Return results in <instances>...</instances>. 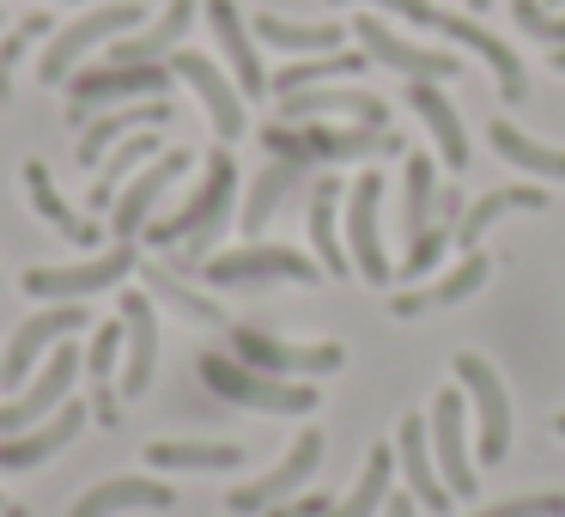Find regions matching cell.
Listing matches in <instances>:
<instances>
[{
    "label": "cell",
    "mask_w": 565,
    "mask_h": 517,
    "mask_svg": "<svg viewBox=\"0 0 565 517\" xmlns=\"http://www.w3.org/2000/svg\"><path fill=\"white\" fill-rule=\"evenodd\" d=\"M390 493H395V444H377V451L365 456V468H359L353 493H347L329 517H377L383 505H390Z\"/></svg>",
    "instance_id": "34"
},
{
    "label": "cell",
    "mask_w": 565,
    "mask_h": 517,
    "mask_svg": "<svg viewBox=\"0 0 565 517\" xmlns=\"http://www.w3.org/2000/svg\"><path fill=\"white\" fill-rule=\"evenodd\" d=\"M353 38H359V50H365L371 62L395 67L402 80H456L462 74V62H456L450 50H419V43H407L402 31H390L383 19H371V13L353 25Z\"/></svg>",
    "instance_id": "14"
},
{
    "label": "cell",
    "mask_w": 565,
    "mask_h": 517,
    "mask_svg": "<svg viewBox=\"0 0 565 517\" xmlns=\"http://www.w3.org/2000/svg\"><path fill=\"white\" fill-rule=\"evenodd\" d=\"M189 19H195V0H171V7L159 13V25L135 31V38H116L104 62H116V67H152V62H164V55L183 43Z\"/></svg>",
    "instance_id": "27"
},
{
    "label": "cell",
    "mask_w": 565,
    "mask_h": 517,
    "mask_svg": "<svg viewBox=\"0 0 565 517\" xmlns=\"http://www.w3.org/2000/svg\"><path fill=\"white\" fill-rule=\"evenodd\" d=\"M189 171V152H159V159L147 165V171H135L122 183V196H116V213H110V232L122 238V244H135L140 232L152 225V213H159V201H164V189L177 183V177Z\"/></svg>",
    "instance_id": "15"
},
{
    "label": "cell",
    "mask_w": 565,
    "mask_h": 517,
    "mask_svg": "<svg viewBox=\"0 0 565 517\" xmlns=\"http://www.w3.org/2000/svg\"><path fill=\"white\" fill-rule=\"evenodd\" d=\"M86 323H92L86 305H50V310H38L31 323H19L13 347H7V359H0V383H7V390H25L31 366H38L43 354H55L67 335H79Z\"/></svg>",
    "instance_id": "10"
},
{
    "label": "cell",
    "mask_w": 565,
    "mask_h": 517,
    "mask_svg": "<svg viewBox=\"0 0 565 517\" xmlns=\"http://www.w3.org/2000/svg\"><path fill=\"white\" fill-rule=\"evenodd\" d=\"M171 92V67L152 62V67H116V62H98V67H79L67 80V98H74V123L110 110V104H140V98H164Z\"/></svg>",
    "instance_id": "6"
},
{
    "label": "cell",
    "mask_w": 565,
    "mask_h": 517,
    "mask_svg": "<svg viewBox=\"0 0 565 517\" xmlns=\"http://www.w3.org/2000/svg\"><path fill=\"white\" fill-rule=\"evenodd\" d=\"M122 329H128L122 395H147L152 371H159V317H152V293H122Z\"/></svg>",
    "instance_id": "22"
},
{
    "label": "cell",
    "mask_w": 565,
    "mask_h": 517,
    "mask_svg": "<svg viewBox=\"0 0 565 517\" xmlns=\"http://www.w3.org/2000/svg\"><path fill=\"white\" fill-rule=\"evenodd\" d=\"M468 7H475V13H487V7H492V0H468Z\"/></svg>",
    "instance_id": "52"
},
{
    "label": "cell",
    "mask_w": 565,
    "mask_h": 517,
    "mask_svg": "<svg viewBox=\"0 0 565 517\" xmlns=\"http://www.w3.org/2000/svg\"><path fill=\"white\" fill-rule=\"evenodd\" d=\"M450 244H456V232H450V225H438V220H431L419 238H407V256L395 262V274H402V281H419V274H431V268H438V262H444V250H450Z\"/></svg>",
    "instance_id": "41"
},
{
    "label": "cell",
    "mask_w": 565,
    "mask_h": 517,
    "mask_svg": "<svg viewBox=\"0 0 565 517\" xmlns=\"http://www.w3.org/2000/svg\"><path fill=\"white\" fill-rule=\"evenodd\" d=\"M305 183V165H292V159H274L268 171L256 177V189H249V201H244V232H262V225L274 220V208H280L292 189Z\"/></svg>",
    "instance_id": "37"
},
{
    "label": "cell",
    "mask_w": 565,
    "mask_h": 517,
    "mask_svg": "<svg viewBox=\"0 0 565 517\" xmlns=\"http://www.w3.org/2000/svg\"><path fill=\"white\" fill-rule=\"evenodd\" d=\"M232 196H237V165H232V152L220 147V152H207V177H201V189L171 213V220H152L147 238L152 244H183L177 262L195 268V256H207L213 238H220L225 213H232Z\"/></svg>",
    "instance_id": "1"
},
{
    "label": "cell",
    "mask_w": 565,
    "mask_h": 517,
    "mask_svg": "<svg viewBox=\"0 0 565 517\" xmlns=\"http://www.w3.org/2000/svg\"><path fill=\"white\" fill-rule=\"evenodd\" d=\"M334 7H377V13H395L419 31H438L444 25V7L438 0H334Z\"/></svg>",
    "instance_id": "43"
},
{
    "label": "cell",
    "mask_w": 565,
    "mask_h": 517,
    "mask_svg": "<svg viewBox=\"0 0 565 517\" xmlns=\"http://www.w3.org/2000/svg\"><path fill=\"white\" fill-rule=\"evenodd\" d=\"M147 463L152 468H237L244 451L237 444H177V439H159L147 444Z\"/></svg>",
    "instance_id": "38"
},
{
    "label": "cell",
    "mask_w": 565,
    "mask_h": 517,
    "mask_svg": "<svg viewBox=\"0 0 565 517\" xmlns=\"http://www.w3.org/2000/svg\"><path fill=\"white\" fill-rule=\"evenodd\" d=\"M438 31H444V38H450V43H462V50H475L480 62L492 67V80H499V98H504V104H523V98H529L523 62H516V55H511V43H504V38H492V31L480 25V19L444 13V25H438Z\"/></svg>",
    "instance_id": "21"
},
{
    "label": "cell",
    "mask_w": 565,
    "mask_h": 517,
    "mask_svg": "<svg viewBox=\"0 0 565 517\" xmlns=\"http://www.w3.org/2000/svg\"><path fill=\"white\" fill-rule=\"evenodd\" d=\"M201 274H207L213 286H262V281H317L322 262L298 256V250H286V244H244V250H232V256H207Z\"/></svg>",
    "instance_id": "11"
},
{
    "label": "cell",
    "mask_w": 565,
    "mask_h": 517,
    "mask_svg": "<svg viewBox=\"0 0 565 517\" xmlns=\"http://www.w3.org/2000/svg\"><path fill=\"white\" fill-rule=\"evenodd\" d=\"M232 359L268 371V378H329L347 366L341 341H280L268 329H232Z\"/></svg>",
    "instance_id": "5"
},
{
    "label": "cell",
    "mask_w": 565,
    "mask_h": 517,
    "mask_svg": "<svg viewBox=\"0 0 565 517\" xmlns=\"http://www.w3.org/2000/svg\"><path fill=\"white\" fill-rule=\"evenodd\" d=\"M262 147L274 152V159H292V165H341V159H377V152H402V135L395 128H262Z\"/></svg>",
    "instance_id": "2"
},
{
    "label": "cell",
    "mask_w": 565,
    "mask_h": 517,
    "mask_svg": "<svg viewBox=\"0 0 565 517\" xmlns=\"http://www.w3.org/2000/svg\"><path fill=\"white\" fill-rule=\"evenodd\" d=\"M79 426H86V408L62 402V408H55V420L25 426V432H13V439H0V468H38L43 456L67 451V444L79 439Z\"/></svg>",
    "instance_id": "23"
},
{
    "label": "cell",
    "mask_w": 565,
    "mask_h": 517,
    "mask_svg": "<svg viewBox=\"0 0 565 517\" xmlns=\"http://www.w3.org/2000/svg\"><path fill=\"white\" fill-rule=\"evenodd\" d=\"M402 189H407L402 225H407V238H419L431 220H438V171H431L426 152H407V165H402Z\"/></svg>",
    "instance_id": "36"
},
{
    "label": "cell",
    "mask_w": 565,
    "mask_h": 517,
    "mask_svg": "<svg viewBox=\"0 0 565 517\" xmlns=\"http://www.w3.org/2000/svg\"><path fill=\"white\" fill-rule=\"evenodd\" d=\"M390 310H395V317H419V310H426V298H419L414 286H407V293H395V298H390Z\"/></svg>",
    "instance_id": "48"
},
{
    "label": "cell",
    "mask_w": 565,
    "mask_h": 517,
    "mask_svg": "<svg viewBox=\"0 0 565 517\" xmlns=\"http://www.w3.org/2000/svg\"><path fill=\"white\" fill-rule=\"evenodd\" d=\"M135 505H147V511H171L177 493L164 487V481H147V475H116V481H98L92 493H79L67 517H116V511H135Z\"/></svg>",
    "instance_id": "26"
},
{
    "label": "cell",
    "mask_w": 565,
    "mask_h": 517,
    "mask_svg": "<svg viewBox=\"0 0 565 517\" xmlns=\"http://www.w3.org/2000/svg\"><path fill=\"white\" fill-rule=\"evenodd\" d=\"M140 7L135 0H116V7H98V13H79L74 25H62L50 38V50H43V62H38V80L43 86H67V80L79 74V62H86L98 43H116L122 31H135L140 25Z\"/></svg>",
    "instance_id": "4"
},
{
    "label": "cell",
    "mask_w": 565,
    "mask_h": 517,
    "mask_svg": "<svg viewBox=\"0 0 565 517\" xmlns=\"http://www.w3.org/2000/svg\"><path fill=\"white\" fill-rule=\"evenodd\" d=\"M462 383H450V390L431 395V456H438V475L450 481L456 499H475V463H468V439H462Z\"/></svg>",
    "instance_id": "17"
},
{
    "label": "cell",
    "mask_w": 565,
    "mask_h": 517,
    "mask_svg": "<svg viewBox=\"0 0 565 517\" xmlns=\"http://www.w3.org/2000/svg\"><path fill=\"white\" fill-rule=\"evenodd\" d=\"M50 31H55V25H50V13H31V19H19V25L7 31V38H0V104L13 98V67L25 62V50H31L38 38H50Z\"/></svg>",
    "instance_id": "40"
},
{
    "label": "cell",
    "mask_w": 565,
    "mask_h": 517,
    "mask_svg": "<svg viewBox=\"0 0 565 517\" xmlns=\"http://www.w3.org/2000/svg\"><path fill=\"white\" fill-rule=\"evenodd\" d=\"M79 371H86V354H74V347L62 341L50 354V366H43L38 378L19 390V402H0V439H13V432H25V426H43V420H50V408L67 402V390H74Z\"/></svg>",
    "instance_id": "9"
},
{
    "label": "cell",
    "mask_w": 565,
    "mask_h": 517,
    "mask_svg": "<svg viewBox=\"0 0 565 517\" xmlns=\"http://www.w3.org/2000/svg\"><path fill=\"white\" fill-rule=\"evenodd\" d=\"M511 13H516V25H523L529 38H541V43H553V50H565V13L553 19L541 0H511Z\"/></svg>",
    "instance_id": "44"
},
{
    "label": "cell",
    "mask_w": 565,
    "mask_h": 517,
    "mask_svg": "<svg viewBox=\"0 0 565 517\" xmlns=\"http://www.w3.org/2000/svg\"><path fill=\"white\" fill-rule=\"evenodd\" d=\"M487 274H492V262L480 256V250H462V262H456L450 274H444L438 286H426V310H438V305H462V298H475L480 286H487Z\"/></svg>",
    "instance_id": "39"
},
{
    "label": "cell",
    "mask_w": 565,
    "mask_h": 517,
    "mask_svg": "<svg viewBox=\"0 0 565 517\" xmlns=\"http://www.w3.org/2000/svg\"><path fill=\"white\" fill-rule=\"evenodd\" d=\"M541 213L547 208V189L541 183H516V189H487V196L475 201V208H462V220H456V244L462 250H475L480 238H487V225H499L504 213Z\"/></svg>",
    "instance_id": "28"
},
{
    "label": "cell",
    "mask_w": 565,
    "mask_h": 517,
    "mask_svg": "<svg viewBox=\"0 0 565 517\" xmlns=\"http://www.w3.org/2000/svg\"><path fill=\"white\" fill-rule=\"evenodd\" d=\"M98 420H104V426H116V395L110 390H98Z\"/></svg>",
    "instance_id": "50"
},
{
    "label": "cell",
    "mask_w": 565,
    "mask_h": 517,
    "mask_svg": "<svg viewBox=\"0 0 565 517\" xmlns=\"http://www.w3.org/2000/svg\"><path fill=\"white\" fill-rule=\"evenodd\" d=\"M383 177L365 171L353 189H347V256H353V268L365 274L371 286L395 281V262L390 250H383Z\"/></svg>",
    "instance_id": "8"
},
{
    "label": "cell",
    "mask_w": 565,
    "mask_h": 517,
    "mask_svg": "<svg viewBox=\"0 0 565 517\" xmlns=\"http://www.w3.org/2000/svg\"><path fill=\"white\" fill-rule=\"evenodd\" d=\"M317 463H322V432H317V426H305V432L292 439V451H286L280 463L268 468V475H262V481H244V487H237L225 505H232L237 517L268 511V505H280V499H286V493H298V487H305V481L317 475Z\"/></svg>",
    "instance_id": "13"
},
{
    "label": "cell",
    "mask_w": 565,
    "mask_h": 517,
    "mask_svg": "<svg viewBox=\"0 0 565 517\" xmlns=\"http://www.w3.org/2000/svg\"><path fill=\"white\" fill-rule=\"evenodd\" d=\"M128 274H135V244H116V250H104V256H92V262H74V268H31L25 274V293L67 305V298H86V293H104V286H122Z\"/></svg>",
    "instance_id": "12"
},
{
    "label": "cell",
    "mask_w": 565,
    "mask_h": 517,
    "mask_svg": "<svg viewBox=\"0 0 565 517\" xmlns=\"http://www.w3.org/2000/svg\"><path fill=\"white\" fill-rule=\"evenodd\" d=\"M171 74L183 80V86H195V98L207 104V116H213V135L232 147V140H244V92H237V80H225L220 67L207 62V55H195V50H171Z\"/></svg>",
    "instance_id": "16"
},
{
    "label": "cell",
    "mask_w": 565,
    "mask_h": 517,
    "mask_svg": "<svg viewBox=\"0 0 565 517\" xmlns=\"http://www.w3.org/2000/svg\"><path fill=\"white\" fill-rule=\"evenodd\" d=\"M487 140H492V152H499V159L516 165V171H529V177H559V183H565V147H541V140H529L523 128H511L504 116L487 128Z\"/></svg>",
    "instance_id": "35"
},
{
    "label": "cell",
    "mask_w": 565,
    "mask_h": 517,
    "mask_svg": "<svg viewBox=\"0 0 565 517\" xmlns=\"http://www.w3.org/2000/svg\"><path fill=\"white\" fill-rule=\"evenodd\" d=\"M122 347H128V329H116V323H110V329H98V341H92V354H86V371L104 383V378H110V366L122 359Z\"/></svg>",
    "instance_id": "46"
},
{
    "label": "cell",
    "mask_w": 565,
    "mask_h": 517,
    "mask_svg": "<svg viewBox=\"0 0 565 517\" xmlns=\"http://www.w3.org/2000/svg\"><path fill=\"white\" fill-rule=\"evenodd\" d=\"M280 116L286 123H322V116H347L359 128H390V104L377 92H329V86H310V92H292L280 98Z\"/></svg>",
    "instance_id": "19"
},
{
    "label": "cell",
    "mask_w": 565,
    "mask_h": 517,
    "mask_svg": "<svg viewBox=\"0 0 565 517\" xmlns=\"http://www.w3.org/2000/svg\"><path fill=\"white\" fill-rule=\"evenodd\" d=\"M201 378H207L213 395L237 408H262V414H310L317 408V390L298 378H268V371L244 366L232 354H201Z\"/></svg>",
    "instance_id": "3"
},
{
    "label": "cell",
    "mask_w": 565,
    "mask_h": 517,
    "mask_svg": "<svg viewBox=\"0 0 565 517\" xmlns=\"http://www.w3.org/2000/svg\"><path fill=\"white\" fill-rule=\"evenodd\" d=\"M365 62H371L365 50H329V55H310V62H286L280 74L268 80V92L274 98H292V92H310V86H322V80L365 74Z\"/></svg>",
    "instance_id": "31"
},
{
    "label": "cell",
    "mask_w": 565,
    "mask_h": 517,
    "mask_svg": "<svg viewBox=\"0 0 565 517\" xmlns=\"http://www.w3.org/2000/svg\"><path fill=\"white\" fill-rule=\"evenodd\" d=\"M475 517H565V493H523V499H499Z\"/></svg>",
    "instance_id": "45"
},
{
    "label": "cell",
    "mask_w": 565,
    "mask_h": 517,
    "mask_svg": "<svg viewBox=\"0 0 565 517\" xmlns=\"http://www.w3.org/2000/svg\"><path fill=\"white\" fill-rule=\"evenodd\" d=\"M456 383H462V395L475 402L480 463H504V456H511V395H504L499 371H492L480 354H456Z\"/></svg>",
    "instance_id": "7"
},
{
    "label": "cell",
    "mask_w": 565,
    "mask_h": 517,
    "mask_svg": "<svg viewBox=\"0 0 565 517\" xmlns=\"http://www.w3.org/2000/svg\"><path fill=\"white\" fill-rule=\"evenodd\" d=\"M553 432H559V439H565V414H559V420H553Z\"/></svg>",
    "instance_id": "54"
},
{
    "label": "cell",
    "mask_w": 565,
    "mask_h": 517,
    "mask_svg": "<svg viewBox=\"0 0 565 517\" xmlns=\"http://www.w3.org/2000/svg\"><path fill=\"white\" fill-rule=\"evenodd\" d=\"M407 104H414V116L431 128V140H438V165H450V171L462 177L468 171V135H462L456 104L438 92V80H407Z\"/></svg>",
    "instance_id": "24"
},
{
    "label": "cell",
    "mask_w": 565,
    "mask_h": 517,
    "mask_svg": "<svg viewBox=\"0 0 565 517\" xmlns=\"http://www.w3.org/2000/svg\"><path fill=\"white\" fill-rule=\"evenodd\" d=\"M395 463H402V475H407V487H414V499L426 505V511H450L456 505V493H450V481L438 475V456H431V426L419 414H407L402 426H395Z\"/></svg>",
    "instance_id": "18"
},
{
    "label": "cell",
    "mask_w": 565,
    "mask_h": 517,
    "mask_svg": "<svg viewBox=\"0 0 565 517\" xmlns=\"http://www.w3.org/2000/svg\"><path fill=\"white\" fill-rule=\"evenodd\" d=\"M164 123H171V104L164 98H140V104H128V110H98L86 123V135H79V165L98 171V159L116 147V140L140 135V128H164Z\"/></svg>",
    "instance_id": "25"
},
{
    "label": "cell",
    "mask_w": 565,
    "mask_h": 517,
    "mask_svg": "<svg viewBox=\"0 0 565 517\" xmlns=\"http://www.w3.org/2000/svg\"><path fill=\"white\" fill-rule=\"evenodd\" d=\"M207 25H213V38H220L225 62H232L237 92H244V98H268V74H262V62H256V31L244 25L237 0H207Z\"/></svg>",
    "instance_id": "20"
},
{
    "label": "cell",
    "mask_w": 565,
    "mask_h": 517,
    "mask_svg": "<svg viewBox=\"0 0 565 517\" xmlns=\"http://www.w3.org/2000/svg\"><path fill=\"white\" fill-rule=\"evenodd\" d=\"M377 517H414V493H407V499H402V493H390V505H383Z\"/></svg>",
    "instance_id": "49"
},
{
    "label": "cell",
    "mask_w": 565,
    "mask_h": 517,
    "mask_svg": "<svg viewBox=\"0 0 565 517\" xmlns=\"http://www.w3.org/2000/svg\"><path fill=\"white\" fill-rule=\"evenodd\" d=\"M553 74H565V50H553Z\"/></svg>",
    "instance_id": "51"
},
{
    "label": "cell",
    "mask_w": 565,
    "mask_h": 517,
    "mask_svg": "<svg viewBox=\"0 0 565 517\" xmlns=\"http://www.w3.org/2000/svg\"><path fill=\"white\" fill-rule=\"evenodd\" d=\"M334 505L322 499V493H298V499H280V505H268L262 517H329Z\"/></svg>",
    "instance_id": "47"
},
{
    "label": "cell",
    "mask_w": 565,
    "mask_h": 517,
    "mask_svg": "<svg viewBox=\"0 0 565 517\" xmlns=\"http://www.w3.org/2000/svg\"><path fill=\"white\" fill-rule=\"evenodd\" d=\"M25 189H31V208H38V220H50L55 232L67 238V244H98V225H92L86 213L67 208L62 189L50 183V165H43V159H31V165H25Z\"/></svg>",
    "instance_id": "32"
},
{
    "label": "cell",
    "mask_w": 565,
    "mask_h": 517,
    "mask_svg": "<svg viewBox=\"0 0 565 517\" xmlns=\"http://www.w3.org/2000/svg\"><path fill=\"white\" fill-rule=\"evenodd\" d=\"M249 31H256L262 43H274V50H286V55H329L347 43L341 25H298V19H280V13H256Z\"/></svg>",
    "instance_id": "33"
},
{
    "label": "cell",
    "mask_w": 565,
    "mask_h": 517,
    "mask_svg": "<svg viewBox=\"0 0 565 517\" xmlns=\"http://www.w3.org/2000/svg\"><path fill=\"white\" fill-rule=\"evenodd\" d=\"M334 208H341V183H334V177H317V189H310V244H317L322 274H353V256H347V244H341Z\"/></svg>",
    "instance_id": "29"
},
{
    "label": "cell",
    "mask_w": 565,
    "mask_h": 517,
    "mask_svg": "<svg viewBox=\"0 0 565 517\" xmlns=\"http://www.w3.org/2000/svg\"><path fill=\"white\" fill-rule=\"evenodd\" d=\"M159 159V128H140V135L116 140L110 152H104V171L92 177V208H110L116 196H122V183L140 171V165Z\"/></svg>",
    "instance_id": "30"
},
{
    "label": "cell",
    "mask_w": 565,
    "mask_h": 517,
    "mask_svg": "<svg viewBox=\"0 0 565 517\" xmlns=\"http://www.w3.org/2000/svg\"><path fill=\"white\" fill-rule=\"evenodd\" d=\"M547 7H565V0H547Z\"/></svg>",
    "instance_id": "55"
},
{
    "label": "cell",
    "mask_w": 565,
    "mask_h": 517,
    "mask_svg": "<svg viewBox=\"0 0 565 517\" xmlns=\"http://www.w3.org/2000/svg\"><path fill=\"white\" fill-rule=\"evenodd\" d=\"M0 517H25V511H19V505H7V511H0Z\"/></svg>",
    "instance_id": "53"
},
{
    "label": "cell",
    "mask_w": 565,
    "mask_h": 517,
    "mask_svg": "<svg viewBox=\"0 0 565 517\" xmlns=\"http://www.w3.org/2000/svg\"><path fill=\"white\" fill-rule=\"evenodd\" d=\"M147 286H152V293H164V298H171L177 310H189V317H195V323H225V310H220V305H207V298H201V293H189V286L177 281L171 268H147Z\"/></svg>",
    "instance_id": "42"
}]
</instances>
